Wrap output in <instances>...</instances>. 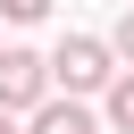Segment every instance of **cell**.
<instances>
[{
  "instance_id": "obj_1",
  "label": "cell",
  "mask_w": 134,
  "mask_h": 134,
  "mask_svg": "<svg viewBox=\"0 0 134 134\" xmlns=\"http://www.w3.org/2000/svg\"><path fill=\"white\" fill-rule=\"evenodd\" d=\"M109 59H117V50H109L100 34H67V42L50 50V84H67V100H75V92H109V84H117Z\"/></svg>"
},
{
  "instance_id": "obj_2",
  "label": "cell",
  "mask_w": 134,
  "mask_h": 134,
  "mask_svg": "<svg viewBox=\"0 0 134 134\" xmlns=\"http://www.w3.org/2000/svg\"><path fill=\"white\" fill-rule=\"evenodd\" d=\"M50 100V59H34V50H0V109L17 117V109H42Z\"/></svg>"
},
{
  "instance_id": "obj_3",
  "label": "cell",
  "mask_w": 134,
  "mask_h": 134,
  "mask_svg": "<svg viewBox=\"0 0 134 134\" xmlns=\"http://www.w3.org/2000/svg\"><path fill=\"white\" fill-rule=\"evenodd\" d=\"M25 134H100V117H92V109H84V100H42V109H34V126H25Z\"/></svg>"
},
{
  "instance_id": "obj_4",
  "label": "cell",
  "mask_w": 134,
  "mask_h": 134,
  "mask_svg": "<svg viewBox=\"0 0 134 134\" xmlns=\"http://www.w3.org/2000/svg\"><path fill=\"white\" fill-rule=\"evenodd\" d=\"M109 126H117V134H134V67L109 84Z\"/></svg>"
},
{
  "instance_id": "obj_5",
  "label": "cell",
  "mask_w": 134,
  "mask_h": 134,
  "mask_svg": "<svg viewBox=\"0 0 134 134\" xmlns=\"http://www.w3.org/2000/svg\"><path fill=\"white\" fill-rule=\"evenodd\" d=\"M0 17L8 25H34V17H50V0H0Z\"/></svg>"
},
{
  "instance_id": "obj_6",
  "label": "cell",
  "mask_w": 134,
  "mask_h": 134,
  "mask_svg": "<svg viewBox=\"0 0 134 134\" xmlns=\"http://www.w3.org/2000/svg\"><path fill=\"white\" fill-rule=\"evenodd\" d=\"M109 50H117V59H126V67H134V8H126V17H117V34H109Z\"/></svg>"
},
{
  "instance_id": "obj_7",
  "label": "cell",
  "mask_w": 134,
  "mask_h": 134,
  "mask_svg": "<svg viewBox=\"0 0 134 134\" xmlns=\"http://www.w3.org/2000/svg\"><path fill=\"white\" fill-rule=\"evenodd\" d=\"M0 134H17V117H8V109H0Z\"/></svg>"
},
{
  "instance_id": "obj_8",
  "label": "cell",
  "mask_w": 134,
  "mask_h": 134,
  "mask_svg": "<svg viewBox=\"0 0 134 134\" xmlns=\"http://www.w3.org/2000/svg\"><path fill=\"white\" fill-rule=\"evenodd\" d=\"M126 8H134V0H126Z\"/></svg>"
}]
</instances>
